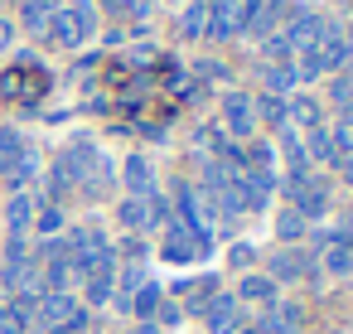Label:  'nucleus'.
Here are the masks:
<instances>
[{
    "instance_id": "obj_1",
    "label": "nucleus",
    "mask_w": 353,
    "mask_h": 334,
    "mask_svg": "<svg viewBox=\"0 0 353 334\" xmlns=\"http://www.w3.org/2000/svg\"><path fill=\"white\" fill-rule=\"evenodd\" d=\"M44 88H49V73L39 63H15L6 78H0V97H30L34 102Z\"/></svg>"
},
{
    "instance_id": "obj_2",
    "label": "nucleus",
    "mask_w": 353,
    "mask_h": 334,
    "mask_svg": "<svg viewBox=\"0 0 353 334\" xmlns=\"http://www.w3.org/2000/svg\"><path fill=\"white\" fill-rule=\"evenodd\" d=\"M6 39H10V30H6V25H0V44H6Z\"/></svg>"
}]
</instances>
